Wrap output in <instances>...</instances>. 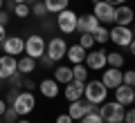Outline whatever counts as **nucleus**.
Returning <instances> with one entry per match:
<instances>
[{
    "label": "nucleus",
    "mask_w": 135,
    "mask_h": 123,
    "mask_svg": "<svg viewBox=\"0 0 135 123\" xmlns=\"http://www.w3.org/2000/svg\"><path fill=\"white\" fill-rule=\"evenodd\" d=\"M97 112L101 114L104 123H124V112H126V108H124L122 103H117V101H104L101 108L97 110Z\"/></svg>",
    "instance_id": "obj_1"
},
{
    "label": "nucleus",
    "mask_w": 135,
    "mask_h": 123,
    "mask_svg": "<svg viewBox=\"0 0 135 123\" xmlns=\"http://www.w3.org/2000/svg\"><path fill=\"white\" fill-rule=\"evenodd\" d=\"M83 96H86L88 103L92 105H101L104 101H106L108 96V87L101 83V81H86V87H83Z\"/></svg>",
    "instance_id": "obj_2"
},
{
    "label": "nucleus",
    "mask_w": 135,
    "mask_h": 123,
    "mask_svg": "<svg viewBox=\"0 0 135 123\" xmlns=\"http://www.w3.org/2000/svg\"><path fill=\"white\" fill-rule=\"evenodd\" d=\"M34 105H36V99H34L32 92H20L16 96V101L11 103V108L18 112V116H27V114H32Z\"/></svg>",
    "instance_id": "obj_3"
},
{
    "label": "nucleus",
    "mask_w": 135,
    "mask_h": 123,
    "mask_svg": "<svg viewBox=\"0 0 135 123\" xmlns=\"http://www.w3.org/2000/svg\"><path fill=\"white\" fill-rule=\"evenodd\" d=\"M108 38L117 47H128L131 40H133V31L131 27H124V25H115L113 29H108Z\"/></svg>",
    "instance_id": "obj_4"
},
{
    "label": "nucleus",
    "mask_w": 135,
    "mask_h": 123,
    "mask_svg": "<svg viewBox=\"0 0 135 123\" xmlns=\"http://www.w3.org/2000/svg\"><path fill=\"white\" fill-rule=\"evenodd\" d=\"M65 52H68V45L63 38H52L47 45H45V56H50L54 63H59L61 58H65Z\"/></svg>",
    "instance_id": "obj_5"
},
{
    "label": "nucleus",
    "mask_w": 135,
    "mask_h": 123,
    "mask_svg": "<svg viewBox=\"0 0 135 123\" xmlns=\"http://www.w3.org/2000/svg\"><path fill=\"white\" fill-rule=\"evenodd\" d=\"M95 2V18L99 23H113L115 20V7L106 0H92Z\"/></svg>",
    "instance_id": "obj_6"
},
{
    "label": "nucleus",
    "mask_w": 135,
    "mask_h": 123,
    "mask_svg": "<svg viewBox=\"0 0 135 123\" xmlns=\"http://www.w3.org/2000/svg\"><path fill=\"white\" fill-rule=\"evenodd\" d=\"M101 83L108 87V90H115V87H119L122 85V69L119 67H104L101 69Z\"/></svg>",
    "instance_id": "obj_7"
},
{
    "label": "nucleus",
    "mask_w": 135,
    "mask_h": 123,
    "mask_svg": "<svg viewBox=\"0 0 135 123\" xmlns=\"http://www.w3.org/2000/svg\"><path fill=\"white\" fill-rule=\"evenodd\" d=\"M45 45L47 43L43 40V36H29L27 40H25V54L38 61V58L45 54Z\"/></svg>",
    "instance_id": "obj_8"
},
{
    "label": "nucleus",
    "mask_w": 135,
    "mask_h": 123,
    "mask_svg": "<svg viewBox=\"0 0 135 123\" xmlns=\"http://www.w3.org/2000/svg\"><path fill=\"white\" fill-rule=\"evenodd\" d=\"M56 16H59V18H56L59 29H61L63 34H72V31H77V14H74V11L63 9V11H59Z\"/></svg>",
    "instance_id": "obj_9"
},
{
    "label": "nucleus",
    "mask_w": 135,
    "mask_h": 123,
    "mask_svg": "<svg viewBox=\"0 0 135 123\" xmlns=\"http://www.w3.org/2000/svg\"><path fill=\"white\" fill-rule=\"evenodd\" d=\"M86 67L88 69H95V72H101L106 67V49H95V52H88L86 54Z\"/></svg>",
    "instance_id": "obj_10"
},
{
    "label": "nucleus",
    "mask_w": 135,
    "mask_h": 123,
    "mask_svg": "<svg viewBox=\"0 0 135 123\" xmlns=\"http://www.w3.org/2000/svg\"><path fill=\"white\" fill-rule=\"evenodd\" d=\"M0 45L5 49V54H9V56H23L25 52V40L20 36H7Z\"/></svg>",
    "instance_id": "obj_11"
},
{
    "label": "nucleus",
    "mask_w": 135,
    "mask_h": 123,
    "mask_svg": "<svg viewBox=\"0 0 135 123\" xmlns=\"http://www.w3.org/2000/svg\"><path fill=\"white\" fill-rule=\"evenodd\" d=\"M88 112H95V105L88 103V101H72L68 108V114L72 121H81V116H86Z\"/></svg>",
    "instance_id": "obj_12"
},
{
    "label": "nucleus",
    "mask_w": 135,
    "mask_h": 123,
    "mask_svg": "<svg viewBox=\"0 0 135 123\" xmlns=\"http://www.w3.org/2000/svg\"><path fill=\"white\" fill-rule=\"evenodd\" d=\"M99 20L95 18V14H83V16H77V31L79 34H95L97 27H99Z\"/></svg>",
    "instance_id": "obj_13"
},
{
    "label": "nucleus",
    "mask_w": 135,
    "mask_h": 123,
    "mask_svg": "<svg viewBox=\"0 0 135 123\" xmlns=\"http://www.w3.org/2000/svg\"><path fill=\"white\" fill-rule=\"evenodd\" d=\"M16 61H18V58H16V56H9V54L0 56V81H7L9 76H14L16 72H18Z\"/></svg>",
    "instance_id": "obj_14"
},
{
    "label": "nucleus",
    "mask_w": 135,
    "mask_h": 123,
    "mask_svg": "<svg viewBox=\"0 0 135 123\" xmlns=\"http://www.w3.org/2000/svg\"><path fill=\"white\" fill-rule=\"evenodd\" d=\"M133 18H135V11L131 9L128 5H117V7H115V20H113L115 25H124V27H131Z\"/></svg>",
    "instance_id": "obj_15"
},
{
    "label": "nucleus",
    "mask_w": 135,
    "mask_h": 123,
    "mask_svg": "<svg viewBox=\"0 0 135 123\" xmlns=\"http://www.w3.org/2000/svg\"><path fill=\"white\" fill-rule=\"evenodd\" d=\"M115 101H117V103H122L124 108H126V105H133L135 103V87L122 83L119 87H115Z\"/></svg>",
    "instance_id": "obj_16"
},
{
    "label": "nucleus",
    "mask_w": 135,
    "mask_h": 123,
    "mask_svg": "<svg viewBox=\"0 0 135 123\" xmlns=\"http://www.w3.org/2000/svg\"><path fill=\"white\" fill-rule=\"evenodd\" d=\"M83 87H86V83H81V81H70L65 85V99L72 103V101H81L83 99Z\"/></svg>",
    "instance_id": "obj_17"
},
{
    "label": "nucleus",
    "mask_w": 135,
    "mask_h": 123,
    "mask_svg": "<svg viewBox=\"0 0 135 123\" xmlns=\"http://www.w3.org/2000/svg\"><path fill=\"white\" fill-rule=\"evenodd\" d=\"M86 54H88V49H83L81 45H70V47H68V52H65V58L70 63H72V65H77V63H83L86 61Z\"/></svg>",
    "instance_id": "obj_18"
},
{
    "label": "nucleus",
    "mask_w": 135,
    "mask_h": 123,
    "mask_svg": "<svg viewBox=\"0 0 135 123\" xmlns=\"http://www.w3.org/2000/svg\"><path fill=\"white\" fill-rule=\"evenodd\" d=\"M41 94L45 96V99H56L59 96V83L54 78H43L41 81V85H38Z\"/></svg>",
    "instance_id": "obj_19"
},
{
    "label": "nucleus",
    "mask_w": 135,
    "mask_h": 123,
    "mask_svg": "<svg viewBox=\"0 0 135 123\" xmlns=\"http://www.w3.org/2000/svg\"><path fill=\"white\" fill-rule=\"evenodd\" d=\"M16 67H18V74H23V76H27V74H32L34 69H36V58H32V56H20L18 61H16Z\"/></svg>",
    "instance_id": "obj_20"
},
{
    "label": "nucleus",
    "mask_w": 135,
    "mask_h": 123,
    "mask_svg": "<svg viewBox=\"0 0 135 123\" xmlns=\"http://www.w3.org/2000/svg\"><path fill=\"white\" fill-rule=\"evenodd\" d=\"M56 83H63V85H68L70 81H72V67H65V65H59L56 69H54V76H52Z\"/></svg>",
    "instance_id": "obj_21"
},
{
    "label": "nucleus",
    "mask_w": 135,
    "mask_h": 123,
    "mask_svg": "<svg viewBox=\"0 0 135 123\" xmlns=\"http://www.w3.org/2000/svg\"><path fill=\"white\" fill-rule=\"evenodd\" d=\"M45 7H47V14H59V11L68 9L70 0H43Z\"/></svg>",
    "instance_id": "obj_22"
},
{
    "label": "nucleus",
    "mask_w": 135,
    "mask_h": 123,
    "mask_svg": "<svg viewBox=\"0 0 135 123\" xmlns=\"http://www.w3.org/2000/svg\"><path fill=\"white\" fill-rule=\"evenodd\" d=\"M88 67L83 65V63H77V65H72V81H81V83H86L88 81Z\"/></svg>",
    "instance_id": "obj_23"
},
{
    "label": "nucleus",
    "mask_w": 135,
    "mask_h": 123,
    "mask_svg": "<svg viewBox=\"0 0 135 123\" xmlns=\"http://www.w3.org/2000/svg\"><path fill=\"white\" fill-rule=\"evenodd\" d=\"M106 65L108 67H124V56L119 52H106Z\"/></svg>",
    "instance_id": "obj_24"
},
{
    "label": "nucleus",
    "mask_w": 135,
    "mask_h": 123,
    "mask_svg": "<svg viewBox=\"0 0 135 123\" xmlns=\"http://www.w3.org/2000/svg\"><path fill=\"white\" fill-rule=\"evenodd\" d=\"M32 14L36 16V18H45V16H47V7H45V2L36 0V2L32 5Z\"/></svg>",
    "instance_id": "obj_25"
},
{
    "label": "nucleus",
    "mask_w": 135,
    "mask_h": 123,
    "mask_svg": "<svg viewBox=\"0 0 135 123\" xmlns=\"http://www.w3.org/2000/svg\"><path fill=\"white\" fill-rule=\"evenodd\" d=\"M92 36H95V43H99V45H104V43H108V40H110V38H108V29L106 27H97V31L92 34Z\"/></svg>",
    "instance_id": "obj_26"
},
{
    "label": "nucleus",
    "mask_w": 135,
    "mask_h": 123,
    "mask_svg": "<svg viewBox=\"0 0 135 123\" xmlns=\"http://www.w3.org/2000/svg\"><path fill=\"white\" fill-rule=\"evenodd\" d=\"M79 45H81L83 49H92L95 47V36H92V34H81V38H79Z\"/></svg>",
    "instance_id": "obj_27"
},
{
    "label": "nucleus",
    "mask_w": 135,
    "mask_h": 123,
    "mask_svg": "<svg viewBox=\"0 0 135 123\" xmlns=\"http://www.w3.org/2000/svg\"><path fill=\"white\" fill-rule=\"evenodd\" d=\"M14 14L18 16V18H27V16L32 14V9L27 7V2H18V5H14Z\"/></svg>",
    "instance_id": "obj_28"
},
{
    "label": "nucleus",
    "mask_w": 135,
    "mask_h": 123,
    "mask_svg": "<svg viewBox=\"0 0 135 123\" xmlns=\"http://www.w3.org/2000/svg\"><path fill=\"white\" fill-rule=\"evenodd\" d=\"M81 123H104V119H101V114L97 112H88L86 116H81Z\"/></svg>",
    "instance_id": "obj_29"
},
{
    "label": "nucleus",
    "mask_w": 135,
    "mask_h": 123,
    "mask_svg": "<svg viewBox=\"0 0 135 123\" xmlns=\"http://www.w3.org/2000/svg\"><path fill=\"white\" fill-rule=\"evenodd\" d=\"M122 83H124V85H131V87H135V69L122 72Z\"/></svg>",
    "instance_id": "obj_30"
},
{
    "label": "nucleus",
    "mask_w": 135,
    "mask_h": 123,
    "mask_svg": "<svg viewBox=\"0 0 135 123\" xmlns=\"http://www.w3.org/2000/svg\"><path fill=\"white\" fill-rule=\"evenodd\" d=\"M2 116H5V121H7V123H16V121L20 119V116H18V112H16V110L11 108V105L5 110V114H2Z\"/></svg>",
    "instance_id": "obj_31"
},
{
    "label": "nucleus",
    "mask_w": 135,
    "mask_h": 123,
    "mask_svg": "<svg viewBox=\"0 0 135 123\" xmlns=\"http://www.w3.org/2000/svg\"><path fill=\"white\" fill-rule=\"evenodd\" d=\"M124 123H135V108H131V110L124 112Z\"/></svg>",
    "instance_id": "obj_32"
},
{
    "label": "nucleus",
    "mask_w": 135,
    "mask_h": 123,
    "mask_svg": "<svg viewBox=\"0 0 135 123\" xmlns=\"http://www.w3.org/2000/svg\"><path fill=\"white\" fill-rule=\"evenodd\" d=\"M18 94H20V92H18V87H14V90H11L9 94H7V101H5V103H9V105H11V103L16 101V96H18Z\"/></svg>",
    "instance_id": "obj_33"
},
{
    "label": "nucleus",
    "mask_w": 135,
    "mask_h": 123,
    "mask_svg": "<svg viewBox=\"0 0 135 123\" xmlns=\"http://www.w3.org/2000/svg\"><path fill=\"white\" fill-rule=\"evenodd\" d=\"M56 123H74V121L70 119V114L65 112V114H59V116H56Z\"/></svg>",
    "instance_id": "obj_34"
},
{
    "label": "nucleus",
    "mask_w": 135,
    "mask_h": 123,
    "mask_svg": "<svg viewBox=\"0 0 135 123\" xmlns=\"http://www.w3.org/2000/svg\"><path fill=\"white\" fill-rule=\"evenodd\" d=\"M7 23H9V14L0 9V25H5V27H7Z\"/></svg>",
    "instance_id": "obj_35"
},
{
    "label": "nucleus",
    "mask_w": 135,
    "mask_h": 123,
    "mask_svg": "<svg viewBox=\"0 0 135 123\" xmlns=\"http://www.w3.org/2000/svg\"><path fill=\"white\" fill-rule=\"evenodd\" d=\"M25 87H27V90H34V87H36V83H34V81H29V78H25Z\"/></svg>",
    "instance_id": "obj_36"
},
{
    "label": "nucleus",
    "mask_w": 135,
    "mask_h": 123,
    "mask_svg": "<svg viewBox=\"0 0 135 123\" xmlns=\"http://www.w3.org/2000/svg\"><path fill=\"white\" fill-rule=\"evenodd\" d=\"M106 2H110L113 7H117V5H126V0H106Z\"/></svg>",
    "instance_id": "obj_37"
},
{
    "label": "nucleus",
    "mask_w": 135,
    "mask_h": 123,
    "mask_svg": "<svg viewBox=\"0 0 135 123\" xmlns=\"http://www.w3.org/2000/svg\"><path fill=\"white\" fill-rule=\"evenodd\" d=\"M5 110H7V103L2 99H0V116H2V114H5Z\"/></svg>",
    "instance_id": "obj_38"
},
{
    "label": "nucleus",
    "mask_w": 135,
    "mask_h": 123,
    "mask_svg": "<svg viewBox=\"0 0 135 123\" xmlns=\"http://www.w3.org/2000/svg\"><path fill=\"white\" fill-rule=\"evenodd\" d=\"M5 36H7V34H5V25H0V43L5 40Z\"/></svg>",
    "instance_id": "obj_39"
},
{
    "label": "nucleus",
    "mask_w": 135,
    "mask_h": 123,
    "mask_svg": "<svg viewBox=\"0 0 135 123\" xmlns=\"http://www.w3.org/2000/svg\"><path fill=\"white\" fill-rule=\"evenodd\" d=\"M128 47H131V54H133V56H135V38H133V40H131V45H128Z\"/></svg>",
    "instance_id": "obj_40"
},
{
    "label": "nucleus",
    "mask_w": 135,
    "mask_h": 123,
    "mask_svg": "<svg viewBox=\"0 0 135 123\" xmlns=\"http://www.w3.org/2000/svg\"><path fill=\"white\" fill-rule=\"evenodd\" d=\"M16 123H29V121H27V119H23V116H20V119H18Z\"/></svg>",
    "instance_id": "obj_41"
},
{
    "label": "nucleus",
    "mask_w": 135,
    "mask_h": 123,
    "mask_svg": "<svg viewBox=\"0 0 135 123\" xmlns=\"http://www.w3.org/2000/svg\"><path fill=\"white\" fill-rule=\"evenodd\" d=\"M14 2H16V5H18V2H27V0H14Z\"/></svg>",
    "instance_id": "obj_42"
},
{
    "label": "nucleus",
    "mask_w": 135,
    "mask_h": 123,
    "mask_svg": "<svg viewBox=\"0 0 135 123\" xmlns=\"http://www.w3.org/2000/svg\"><path fill=\"white\" fill-rule=\"evenodd\" d=\"M0 9H2V0H0Z\"/></svg>",
    "instance_id": "obj_43"
}]
</instances>
